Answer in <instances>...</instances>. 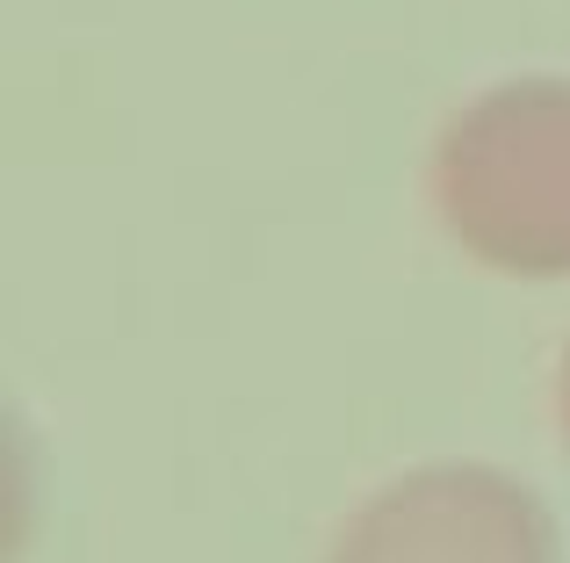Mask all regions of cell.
I'll list each match as a JSON object with an SVG mask.
<instances>
[{
    "label": "cell",
    "mask_w": 570,
    "mask_h": 563,
    "mask_svg": "<svg viewBox=\"0 0 570 563\" xmlns=\"http://www.w3.org/2000/svg\"><path fill=\"white\" fill-rule=\"evenodd\" d=\"M557 412H563V441H570V354H563V368H557Z\"/></svg>",
    "instance_id": "3"
},
{
    "label": "cell",
    "mask_w": 570,
    "mask_h": 563,
    "mask_svg": "<svg viewBox=\"0 0 570 563\" xmlns=\"http://www.w3.org/2000/svg\"><path fill=\"white\" fill-rule=\"evenodd\" d=\"M333 563H557V521L505 470L433 463L362 498Z\"/></svg>",
    "instance_id": "2"
},
{
    "label": "cell",
    "mask_w": 570,
    "mask_h": 563,
    "mask_svg": "<svg viewBox=\"0 0 570 563\" xmlns=\"http://www.w3.org/2000/svg\"><path fill=\"white\" fill-rule=\"evenodd\" d=\"M433 217L491 275H570V80L534 72L476 95L433 145Z\"/></svg>",
    "instance_id": "1"
}]
</instances>
